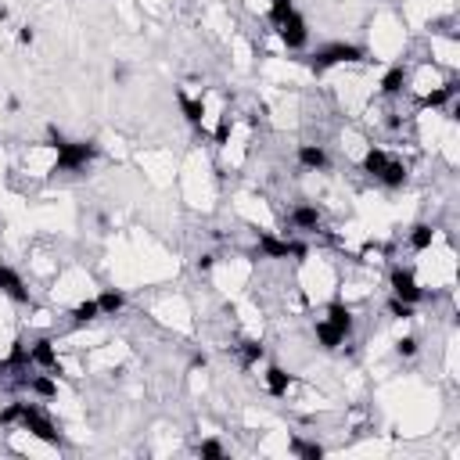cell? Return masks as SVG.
I'll list each match as a JSON object with an SVG mask.
<instances>
[{"label": "cell", "instance_id": "18", "mask_svg": "<svg viewBox=\"0 0 460 460\" xmlns=\"http://www.w3.org/2000/svg\"><path fill=\"white\" fill-rule=\"evenodd\" d=\"M98 306H101V317H116V313L126 309V295L119 288H104L98 295Z\"/></svg>", "mask_w": 460, "mask_h": 460}, {"label": "cell", "instance_id": "36", "mask_svg": "<svg viewBox=\"0 0 460 460\" xmlns=\"http://www.w3.org/2000/svg\"><path fill=\"white\" fill-rule=\"evenodd\" d=\"M385 126H389V130H403V116L399 112H389V116H385Z\"/></svg>", "mask_w": 460, "mask_h": 460}, {"label": "cell", "instance_id": "35", "mask_svg": "<svg viewBox=\"0 0 460 460\" xmlns=\"http://www.w3.org/2000/svg\"><path fill=\"white\" fill-rule=\"evenodd\" d=\"M33 40H36V29H33V26H22V29H18V44H22V47H33Z\"/></svg>", "mask_w": 460, "mask_h": 460}, {"label": "cell", "instance_id": "16", "mask_svg": "<svg viewBox=\"0 0 460 460\" xmlns=\"http://www.w3.org/2000/svg\"><path fill=\"white\" fill-rule=\"evenodd\" d=\"M320 209L317 205H295L291 209V227L295 230H320Z\"/></svg>", "mask_w": 460, "mask_h": 460}, {"label": "cell", "instance_id": "34", "mask_svg": "<svg viewBox=\"0 0 460 460\" xmlns=\"http://www.w3.org/2000/svg\"><path fill=\"white\" fill-rule=\"evenodd\" d=\"M230 116H223V119H219V126H216V144H227V137H230Z\"/></svg>", "mask_w": 460, "mask_h": 460}, {"label": "cell", "instance_id": "19", "mask_svg": "<svg viewBox=\"0 0 460 460\" xmlns=\"http://www.w3.org/2000/svg\"><path fill=\"white\" fill-rule=\"evenodd\" d=\"M266 356V345L259 338H245L241 345H237V360H241V367H255Z\"/></svg>", "mask_w": 460, "mask_h": 460}, {"label": "cell", "instance_id": "17", "mask_svg": "<svg viewBox=\"0 0 460 460\" xmlns=\"http://www.w3.org/2000/svg\"><path fill=\"white\" fill-rule=\"evenodd\" d=\"M407 176H410V169H407V165H403V162H396V158H389V165L381 169V176H378V180H381L389 191H399L403 183H407Z\"/></svg>", "mask_w": 460, "mask_h": 460}, {"label": "cell", "instance_id": "13", "mask_svg": "<svg viewBox=\"0 0 460 460\" xmlns=\"http://www.w3.org/2000/svg\"><path fill=\"white\" fill-rule=\"evenodd\" d=\"M176 101H180V112H183V119H187V126L201 130V122H205V101H201V98H187L183 90L176 94Z\"/></svg>", "mask_w": 460, "mask_h": 460}, {"label": "cell", "instance_id": "24", "mask_svg": "<svg viewBox=\"0 0 460 460\" xmlns=\"http://www.w3.org/2000/svg\"><path fill=\"white\" fill-rule=\"evenodd\" d=\"M29 392L40 396V399H54L58 396V381H54L50 374H36V378H29Z\"/></svg>", "mask_w": 460, "mask_h": 460}, {"label": "cell", "instance_id": "1", "mask_svg": "<svg viewBox=\"0 0 460 460\" xmlns=\"http://www.w3.org/2000/svg\"><path fill=\"white\" fill-rule=\"evenodd\" d=\"M345 62H367V50L360 47V44H327V47H320L317 54L309 58V68L317 72H327V68H335V65H345Z\"/></svg>", "mask_w": 460, "mask_h": 460}, {"label": "cell", "instance_id": "23", "mask_svg": "<svg viewBox=\"0 0 460 460\" xmlns=\"http://www.w3.org/2000/svg\"><path fill=\"white\" fill-rule=\"evenodd\" d=\"M68 317H72V324H90L101 317V306H98V299H83L80 306H72Z\"/></svg>", "mask_w": 460, "mask_h": 460}, {"label": "cell", "instance_id": "28", "mask_svg": "<svg viewBox=\"0 0 460 460\" xmlns=\"http://www.w3.org/2000/svg\"><path fill=\"white\" fill-rule=\"evenodd\" d=\"M22 407H26V399H15V403H8L4 410H0V425H18V421H22Z\"/></svg>", "mask_w": 460, "mask_h": 460}, {"label": "cell", "instance_id": "22", "mask_svg": "<svg viewBox=\"0 0 460 460\" xmlns=\"http://www.w3.org/2000/svg\"><path fill=\"white\" fill-rule=\"evenodd\" d=\"M432 241H435V227L432 223H414L410 227V248L414 252H428Z\"/></svg>", "mask_w": 460, "mask_h": 460}, {"label": "cell", "instance_id": "2", "mask_svg": "<svg viewBox=\"0 0 460 460\" xmlns=\"http://www.w3.org/2000/svg\"><path fill=\"white\" fill-rule=\"evenodd\" d=\"M98 155H101V148L94 140H65V148H58V162H54L50 173H80Z\"/></svg>", "mask_w": 460, "mask_h": 460}, {"label": "cell", "instance_id": "4", "mask_svg": "<svg viewBox=\"0 0 460 460\" xmlns=\"http://www.w3.org/2000/svg\"><path fill=\"white\" fill-rule=\"evenodd\" d=\"M389 288H392V295H396V299L410 302V306H417L421 299H425V288L417 284L414 270H407V266H392V273H389Z\"/></svg>", "mask_w": 460, "mask_h": 460}, {"label": "cell", "instance_id": "26", "mask_svg": "<svg viewBox=\"0 0 460 460\" xmlns=\"http://www.w3.org/2000/svg\"><path fill=\"white\" fill-rule=\"evenodd\" d=\"M291 11H295V0H270V22L273 26H281Z\"/></svg>", "mask_w": 460, "mask_h": 460}, {"label": "cell", "instance_id": "3", "mask_svg": "<svg viewBox=\"0 0 460 460\" xmlns=\"http://www.w3.org/2000/svg\"><path fill=\"white\" fill-rule=\"evenodd\" d=\"M33 439H40V443H47V446H62V435H58V428H54V421L36 407V403H26L22 407V421H18Z\"/></svg>", "mask_w": 460, "mask_h": 460}, {"label": "cell", "instance_id": "8", "mask_svg": "<svg viewBox=\"0 0 460 460\" xmlns=\"http://www.w3.org/2000/svg\"><path fill=\"white\" fill-rule=\"evenodd\" d=\"M313 335H317V345L324 349V353H338V349L345 345V335H342V331L331 324V320H317Z\"/></svg>", "mask_w": 460, "mask_h": 460}, {"label": "cell", "instance_id": "11", "mask_svg": "<svg viewBox=\"0 0 460 460\" xmlns=\"http://www.w3.org/2000/svg\"><path fill=\"white\" fill-rule=\"evenodd\" d=\"M263 381H266V392L273 396V399H284L288 396V389H291V378L284 367H266V374H263Z\"/></svg>", "mask_w": 460, "mask_h": 460}, {"label": "cell", "instance_id": "21", "mask_svg": "<svg viewBox=\"0 0 460 460\" xmlns=\"http://www.w3.org/2000/svg\"><path fill=\"white\" fill-rule=\"evenodd\" d=\"M33 367V356H29V345L22 338H15L11 353H8V371H29Z\"/></svg>", "mask_w": 460, "mask_h": 460}, {"label": "cell", "instance_id": "6", "mask_svg": "<svg viewBox=\"0 0 460 460\" xmlns=\"http://www.w3.org/2000/svg\"><path fill=\"white\" fill-rule=\"evenodd\" d=\"M0 291H4L11 302H18V306H29V302H33L29 288H26V281H22V273H18L15 266H8V263H0Z\"/></svg>", "mask_w": 460, "mask_h": 460}, {"label": "cell", "instance_id": "20", "mask_svg": "<svg viewBox=\"0 0 460 460\" xmlns=\"http://www.w3.org/2000/svg\"><path fill=\"white\" fill-rule=\"evenodd\" d=\"M385 165H389V155H385V148H378V144H371V148H367V155H363V173L378 180Z\"/></svg>", "mask_w": 460, "mask_h": 460}, {"label": "cell", "instance_id": "31", "mask_svg": "<svg viewBox=\"0 0 460 460\" xmlns=\"http://www.w3.org/2000/svg\"><path fill=\"white\" fill-rule=\"evenodd\" d=\"M194 266H198V273H209L216 266V252H201L198 259H194Z\"/></svg>", "mask_w": 460, "mask_h": 460}, {"label": "cell", "instance_id": "27", "mask_svg": "<svg viewBox=\"0 0 460 460\" xmlns=\"http://www.w3.org/2000/svg\"><path fill=\"white\" fill-rule=\"evenodd\" d=\"M198 457L201 460H227V450L216 443V439H205V443H198Z\"/></svg>", "mask_w": 460, "mask_h": 460}, {"label": "cell", "instance_id": "33", "mask_svg": "<svg viewBox=\"0 0 460 460\" xmlns=\"http://www.w3.org/2000/svg\"><path fill=\"white\" fill-rule=\"evenodd\" d=\"M288 255H295V263H302L309 255V245L306 241H288Z\"/></svg>", "mask_w": 460, "mask_h": 460}, {"label": "cell", "instance_id": "32", "mask_svg": "<svg viewBox=\"0 0 460 460\" xmlns=\"http://www.w3.org/2000/svg\"><path fill=\"white\" fill-rule=\"evenodd\" d=\"M47 144H50L54 151H58V148H65V134L58 130V126H47Z\"/></svg>", "mask_w": 460, "mask_h": 460}, {"label": "cell", "instance_id": "15", "mask_svg": "<svg viewBox=\"0 0 460 460\" xmlns=\"http://www.w3.org/2000/svg\"><path fill=\"white\" fill-rule=\"evenodd\" d=\"M403 90H407V68H403V65H392V68L381 76V98H399Z\"/></svg>", "mask_w": 460, "mask_h": 460}, {"label": "cell", "instance_id": "14", "mask_svg": "<svg viewBox=\"0 0 460 460\" xmlns=\"http://www.w3.org/2000/svg\"><path fill=\"white\" fill-rule=\"evenodd\" d=\"M457 90H460V83L457 80H446L443 86H435V90H428V94L421 98V108H446L457 98Z\"/></svg>", "mask_w": 460, "mask_h": 460}, {"label": "cell", "instance_id": "9", "mask_svg": "<svg viewBox=\"0 0 460 460\" xmlns=\"http://www.w3.org/2000/svg\"><path fill=\"white\" fill-rule=\"evenodd\" d=\"M255 255H259V259H288V237H277V234H259Z\"/></svg>", "mask_w": 460, "mask_h": 460}, {"label": "cell", "instance_id": "30", "mask_svg": "<svg viewBox=\"0 0 460 460\" xmlns=\"http://www.w3.org/2000/svg\"><path fill=\"white\" fill-rule=\"evenodd\" d=\"M389 313H392L396 320H414V306L403 302V299H396V295L389 299Z\"/></svg>", "mask_w": 460, "mask_h": 460}, {"label": "cell", "instance_id": "5", "mask_svg": "<svg viewBox=\"0 0 460 460\" xmlns=\"http://www.w3.org/2000/svg\"><path fill=\"white\" fill-rule=\"evenodd\" d=\"M277 33H281V40H284L288 50H302L309 44V26H306V18L299 11H291L284 22L277 26Z\"/></svg>", "mask_w": 460, "mask_h": 460}, {"label": "cell", "instance_id": "10", "mask_svg": "<svg viewBox=\"0 0 460 460\" xmlns=\"http://www.w3.org/2000/svg\"><path fill=\"white\" fill-rule=\"evenodd\" d=\"M327 320L331 324H335L338 331H342V335L349 338V335H353V327H356V317H353V309H349L342 299H335V302H327Z\"/></svg>", "mask_w": 460, "mask_h": 460}, {"label": "cell", "instance_id": "25", "mask_svg": "<svg viewBox=\"0 0 460 460\" xmlns=\"http://www.w3.org/2000/svg\"><path fill=\"white\" fill-rule=\"evenodd\" d=\"M291 453L302 457V460H320L327 450H324L320 443H302V439H291Z\"/></svg>", "mask_w": 460, "mask_h": 460}, {"label": "cell", "instance_id": "29", "mask_svg": "<svg viewBox=\"0 0 460 460\" xmlns=\"http://www.w3.org/2000/svg\"><path fill=\"white\" fill-rule=\"evenodd\" d=\"M396 353H399L403 360L417 356V353H421V342H417V335H403V338L396 342Z\"/></svg>", "mask_w": 460, "mask_h": 460}, {"label": "cell", "instance_id": "7", "mask_svg": "<svg viewBox=\"0 0 460 460\" xmlns=\"http://www.w3.org/2000/svg\"><path fill=\"white\" fill-rule=\"evenodd\" d=\"M29 356H33V363H36V367H44V371H50V374H62L58 349H54V342H50V338H36V342L29 345Z\"/></svg>", "mask_w": 460, "mask_h": 460}, {"label": "cell", "instance_id": "12", "mask_svg": "<svg viewBox=\"0 0 460 460\" xmlns=\"http://www.w3.org/2000/svg\"><path fill=\"white\" fill-rule=\"evenodd\" d=\"M299 165H302V169L320 173V169L331 165V158H327V151L320 148V144H299Z\"/></svg>", "mask_w": 460, "mask_h": 460}]
</instances>
